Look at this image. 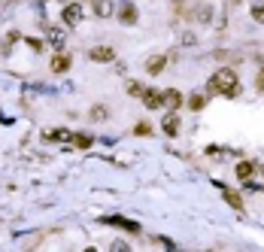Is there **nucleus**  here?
<instances>
[{"label": "nucleus", "instance_id": "obj_1", "mask_svg": "<svg viewBox=\"0 0 264 252\" xmlns=\"http://www.w3.org/2000/svg\"><path fill=\"white\" fill-rule=\"evenodd\" d=\"M213 94H228L234 97L237 94V73L234 70H219V73L210 76V85H207Z\"/></svg>", "mask_w": 264, "mask_h": 252}, {"label": "nucleus", "instance_id": "obj_2", "mask_svg": "<svg viewBox=\"0 0 264 252\" xmlns=\"http://www.w3.org/2000/svg\"><path fill=\"white\" fill-rule=\"evenodd\" d=\"M91 9H94L97 18H109L116 12V3H112V0H91Z\"/></svg>", "mask_w": 264, "mask_h": 252}, {"label": "nucleus", "instance_id": "obj_3", "mask_svg": "<svg viewBox=\"0 0 264 252\" xmlns=\"http://www.w3.org/2000/svg\"><path fill=\"white\" fill-rule=\"evenodd\" d=\"M61 18H64V24H79L82 21V6L79 3H67Z\"/></svg>", "mask_w": 264, "mask_h": 252}, {"label": "nucleus", "instance_id": "obj_4", "mask_svg": "<svg viewBox=\"0 0 264 252\" xmlns=\"http://www.w3.org/2000/svg\"><path fill=\"white\" fill-rule=\"evenodd\" d=\"M49 46L58 49V52L67 46V30L64 27H49Z\"/></svg>", "mask_w": 264, "mask_h": 252}, {"label": "nucleus", "instance_id": "obj_5", "mask_svg": "<svg viewBox=\"0 0 264 252\" xmlns=\"http://www.w3.org/2000/svg\"><path fill=\"white\" fill-rule=\"evenodd\" d=\"M140 97L146 100V106H149V110H158V106L164 103V94H161V91H152V88H146Z\"/></svg>", "mask_w": 264, "mask_h": 252}, {"label": "nucleus", "instance_id": "obj_6", "mask_svg": "<svg viewBox=\"0 0 264 252\" xmlns=\"http://www.w3.org/2000/svg\"><path fill=\"white\" fill-rule=\"evenodd\" d=\"M219 189H222V198L228 201V204H231L234 210H243V198H240V195H237L234 189H228V186H219Z\"/></svg>", "mask_w": 264, "mask_h": 252}, {"label": "nucleus", "instance_id": "obj_7", "mask_svg": "<svg viewBox=\"0 0 264 252\" xmlns=\"http://www.w3.org/2000/svg\"><path fill=\"white\" fill-rule=\"evenodd\" d=\"M164 64H167V58H164V55H155V58H149V61H146V73L158 76L161 70H164Z\"/></svg>", "mask_w": 264, "mask_h": 252}, {"label": "nucleus", "instance_id": "obj_8", "mask_svg": "<svg viewBox=\"0 0 264 252\" xmlns=\"http://www.w3.org/2000/svg\"><path fill=\"white\" fill-rule=\"evenodd\" d=\"M88 55H91V61H112V58H116L112 46H97V49H91Z\"/></svg>", "mask_w": 264, "mask_h": 252}, {"label": "nucleus", "instance_id": "obj_9", "mask_svg": "<svg viewBox=\"0 0 264 252\" xmlns=\"http://www.w3.org/2000/svg\"><path fill=\"white\" fill-rule=\"evenodd\" d=\"M119 15H122V21H125V24H137V9L128 3V0L119 6Z\"/></svg>", "mask_w": 264, "mask_h": 252}, {"label": "nucleus", "instance_id": "obj_10", "mask_svg": "<svg viewBox=\"0 0 264 252\" xmlns=\"http://www.w3.org/2000/svg\"><path fill=\"white\" fill-rule=\"evenodd\" d=\"M106 222H109V225H122L125 231H134V234L140 231V225H137V222H131V219H119V216H109Z\"/></svg>", "mask_w": 264, "mask_h": 252}, {"label": "nucleus", "instance_id": "obj_11", "mask_svg": "<svg viewBox=\"0 0 264 252\" xmlns=\"http://www.w3.org/2000/svg\"><path fill=\"white\" fill-rule=\"evenodd\" d=\"M182 103V97H179V91H164V106H170V110H176V106Z\"/></svg>", "mask_w": 264, "mask_h": 252}, {"label": "nucleus", "instance_id": "obj_12", "mask_svg": "<svg viewBox=\"0 0 264 252\" xmlns=\"http://www.w3.org/2000/svg\"><path fill=\"white\" fill-rule=\"evenodd\" d=\"M46 140L64 143V140H73V134H70V131H64V128H58V131H49V134H46Z\"/></svg>", "mask_w": 264, "mask_h": 252}, {"label": "nucleus", "instance_id": "obj_13", "mask_svg": "<svg viewBox=\"0 0 264 252\" xmlns=\"http://www.w3.org/2000/svg\"><path fill=\"white\" fill-rule=\"evenodd\" d=\"M164 131L167 134H176L179 131V119L173 116V110H170V116H164Z\"/></svg>", "mask_w": 264, "mask_h": 252}, {"label": "nucleus", "instance_id": "obj_14", "mask_svg": "<svg viewBox=\"0 0 264 252\" xmlns=\"http://www.w3.org/2000/svg\"><path fill=\"white\" fill-rule=\"evenodd\" d=\"M67 67H70V61H67L64 55H58V58L52 61V70H55V73H64V70H67Z\"/></svg>", "mask_w": 264, "mask_h": 252}, {"label": "nucleus", "instance_id": "obj_15", "mask_svg": "<svg viewBox=\"0 0 264 252\" xmlns=\"http://www.w3.org/2000/svg\"><path fill=\"white\" fill-rule=\"evenodd\" d=\"M73 143H76L79 149H88V146H91V137H88V134H73Z\"/></svg>", "mask_w": 264, "mask_h": 252}, {"label": "nucleus", "instance_id": "obj_16", "mask_svg": "<svg viewBox=\"0 0 264 252\" xmlns=\"http://www.w3.org/2000/svg\"><path fill=\"white\" fill-rule=\"evenodd\" d=\"M252 170H255V167H252L249 161H243V164H237V176H240V179H249V176H252Z\"/></svg>", "mask_w": 264, "mask_h": 252}, {"label": "nucleus", "instance_id": "obj_17", "mask_svg": "<svg viewBox=\"0 0 264 252\" xmlns=\"http://www.w3.org/2000/svg\"><path fill=\"white\" fill-rule=\"evenodd\" d=\"M91 119H106V106H94V110H91Z\"/></svg>", "mask_w": 264, "mask_h": 252}, {"label": "nucleus", "instance_id": "obj_18", "mask_svg": "<svg viewBox=\"0 0 264 252\" xmlns=\"http://www.w3.org/2000/svg\"><path fill=\"white\" fill-rule=\"evenodd\" d=\"M188 106H192V110H201V106H204V97H198V94H195L192 100H188Z\"/></svg>", "mask_w": 264, "mask_h": 252}, {"label": "nucleus", "instance_id": "obj_19", "mask_svg": "<svg viewBox=\"0 0 264 252\" xmlns=\"http://www.w3.org/2000/svg\"><path fill=\"white\" fill-rule=\"evenodd\" d=\"M252 15H255V21H264V6H252Z\"/></svg>", "mask_w": 264, "mask_h": 252}, {"label": "nucleus", "instance_id": "obj_20", "mask_svg": "<svg viewBox=\"0 0 264 252\" xmlns=\"http://www.w3.org/2000/svg\"><path fill=\"white\" fill-rule=\"evenodd\" d=\"M128 91H131V94H134V97H140V94H143V88H140V85H137V82H131V85H128Z\"/></svg>", "mask_w": 264, "mask_h": 252}, {"label": "nucleus", "instance_id": "obj_21", "mask_svg": "<svg viewBox=\"0 0 264 252\" xmlns=\"http://www.w3.org/2000/svg\"><path fill=\"white\" fill-rule=\"evenodd\" d=\"M36 3H46V0H36Z\"/></svg>", "mask_w": 264, "mask_h": 252}]
</instances>
